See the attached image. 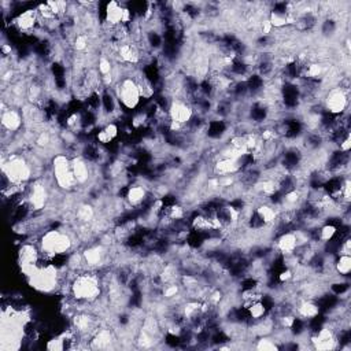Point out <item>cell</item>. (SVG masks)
<instances>
[{"instance_id":"obj_4","label":"cell","mask_w":351,"mask_h":351,"mask_svg":"<svg viewBox=\"0 0 351 351\" xmlns=\"http://www.w3.org/2000/svg\"><path fill=\"white\" fill-rule=\"evenodd\" d=\"M333 273L339 278H348L351 271V256L347 254H336L333 258Z\"/></svg>"},{"instance_id":"obj_2","label":"cell","mask_w":351,"mask_h":351,"mask_svg":"<svg viewBox=\"0 0 351 351\" xmlns=\"http://www.w3.org/2000/svg\"><path fill=\"white\" fill-rule=\"evenodd\" d=\"M321 104L326 114L340 117L350 112V89L337 85L328 88L321 99Z\"/></svg>"},{"instance_id":"obj_3","label":"cell","mask_w":351,"mask_h":351,"mask_svg":"<svg viewBox=\"0 0 351 351\" xmlns=\"http://www.w3.org/2000/svg\"><path fill=\"white\" fill-rule=\"evenodd\" d=\"M167 115H169V122L176 123L181 128H185L191 123V121L196 114L192 104L186 99L174 97L171 99L170 106L167 108Z\"/></svg>"},{"instance_id":"obj_1","label":"cell","mask_w":351,"mask_h":351,"mask_svg":"<svg viewBox=\"0 0 351 351\" xmlns=\"http://www.w3.org/2000/svg\"><path fill=\"white\" fill-rule=\"evenodd\" d=\"M119 107L122 110V112H136L138 111V107L141 106L143 101V96L138 88V84L133 75V73L130 75H123L112 88Z\"/></svg>"}]
</instances>
